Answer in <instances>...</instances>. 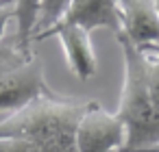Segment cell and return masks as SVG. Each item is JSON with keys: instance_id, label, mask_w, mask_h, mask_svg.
<instances>
[{"instance_id": "obj_1", "label": "cell", "mask_w": 159, "mask_h": 152, "mask_svg": "<svg viewBox=\"0 0 159 152\" xmlns=\"http://www.w3.org/2000/svg\"><path fill=\"white\" fill-rule=\"evenodd\" d=\"M124 57V85L116 115L126 128V143L118 152H129L159 143V111L150 93L146 52L126 37L116 35Z\"/></svg>"}, {"instance_id": "obj_2", "label": "cell", "mask_w": 159, "mask_h": 152, "mask_svg": "<svg viewBox=\"0 0 159 152\" xmlns=\"http://www.w3.org/2000/svg\"><path fill=\"white\" fill-rule=\"evenodd\" d=\"M89 104L92 100H74L61 93L42 96L0 122V139L76 143V128Z\"/></svg>"}, {"instance_id": "obj_3", "label": "cell", "mask_w": 159, "mask_h": 152, "mask_svg": "<svg viewBox=\"0 0 159 152\" xmlns=\"http://www.w3.org/2000/svg\"><path fill=\"white\" fill-rule=\"evenodd\" d=\"M76 152H118L126 143V128L116 113H107L92 100L76 128Z\"/></svg>"}, {"instance_id": "obj_4", "label": "cell", "mask_w": 159, "mask_h": 152, "mask_svg": "<svg viewBox=\"0 0 159 152\" xmlns=\"http://www.w3.org/2000/svg\"><path fill=\"white\" fill-rule=\"evenodd\" d=\"M44 78V63L35 54L20 67L7 72L0 78V111H18L24 104L42 98V96H55Z\"/></svg>"}, {"instance_id": "obj_5", "label": "cell", "mask_w": 159, "mask_h": 152, "mask_svg": "<svg viewBox=\"0 0 159 152\" xmlns=\"http://www.w3.org/2000/svg\"><path fill=\"white\" fill-rule=\"evenodd\" d=\"M120 33L139 50H159V11L155 0H118Z\"/></svg>"}, {"instance_id": "obj_6", "label": "cell", "mask_w": 159, "mask_h": 152, "mask_svg": "<svg viewBox=\"0 0 159 152\" xmlns=\"http://www.w3.org/2000/svg\"><path fill=\"white\" fill-rule=\"evenodd\" d=\"M89 35H92L89 31H85L76 24H57L50 31L42 33L35 41L46 39V37H57L61 41L63 52H66V61H68L70 72L76 78L87 80L98 70V61H96V52H94Z\"/></svg>"}, {"instance_id": "obj_7", "label": "cell", "mask_w": 159, "mask_h": 152, "mask_svg": "<svg viewBox=\"0 0 159 152\" xmlns=\"http://www.w3.org/2000/svg\"><path fill=\"white\" fill-rule=\"evenodd\" d=\"M59 24H76L89 33L96 28H109L118 35L120 33L118 0H72Z\"/></svg>"}, {"instance_id": "obj_8", "label": "cell", "mask_w": 159, "mask_h": 152, "mask_svg": "<svg viewBox=\"0 0 159 152\" xmlns=\"http://www.w3.org/2000/svg\"><path fill=\"white\" fill-rule=\"evenodd\" d=\"M44 0H16V39L26 50L33 52V41L37 33V22L42 15Z\"/></svg>"}, {"instance_id": "obj_9", "label": "cell", "mask_w": 159, "mask_h": 152, "mask_svg": "<svg viewBox=\"0 0 159 152\" xmlns=\"http://www.w3.org/2000/svg\"><path fill=\"white\" fill-rule=\"evenodd\" d=\"M0 152H76V143H44L26 139H0Z\"/></svg>"}, {"instance_id": "obj_10", "label": "cell", "mask_w": 159, "mask_h": 152, "mask_svg": "<svg viewBox=\"0 0 159 152\" xmlns=\"http://www.w3.org/2000/svg\"><path fill=\"white\" fill-rule=\"evenodd\" d=\"M31 57H35V50L26 52L18 44L16 35H11L7 41H0V78H2L7 72H11V70L20 67L22 63H26Z\"/></svg>"}, {"instance_id": "obj_11", "label": "cell", "mask_w": 159, "mask_h": 152, "mask_svg": "<svg viewBox=\"0 0 159 152\" xmlns=\"http://www.w3.org/2000/svg\"><path fill=\"white\" fill-rule=\"evenodd\" d=\"M72 0H44L42 2V15H39V22H37V33H35V39L50 31L55 24L61 22V18L66 15L68 7H70Z\"/></svg>"}, {"instance_id": "obj_12", "label": "cell", "mask_w": 159, "mask_h": 152, "mask_svg": "<svg viewBox=\"0 0 159 152\" xmlns=\"http://www.w3.org/2000/svg\"><path fill=\"white\" fill-rule=\"evenodd\" d=\"M13 18H16V2H11V0H0V41L5 37L7 24Z\"/></svg>"}, {"instance_id": "obj_13", "label": "cell", "mask_w": 159, "mask_h": 152, "mask_svg": "<svg viewBox=\"0 0 159 152\" xmlns=\"http://www.w3.org/2000/svg\"><path fill=\"white\" fill-rule=\"evenodd\" d=\"M129 152H159V143L146 145V148H137V150H129Z\"/></svg>"}, {"instance_id": "obj_14", "label": "cell", "mask_w": 159, "mask_h": 152, "mask_svg": "<svg viewBox=\"0 0 159 152\" xmlns=\"http://www.w3.org/2000/svg\"><path fill=\"white\" fill-rule=\"evenodd\" d=\"M155 7H157V11H159V0H155Z\"/></svg>"}, {"instance_id": "obj_15", "label": "cell", "mask_w": 159, "mask_h": 152, "mask_svg": "<svg viewBox=\"0 0 159 152\" xmlns=\"http://www.w3.org/2000/svg\"><path fill=\"white\" fill-rule=\"evenodd\" d=\"M11 2H16V0H11Z\"/></svg>"}]
</instances>
